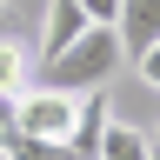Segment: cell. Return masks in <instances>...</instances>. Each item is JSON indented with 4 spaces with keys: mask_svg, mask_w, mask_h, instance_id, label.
<instances>
[{
    "mask_svg": "<svg viewBox=\"0 0 160 160\" xmlns=\"http://www.w3.org/2000/svg\"><path fill=\"white\" fill-rule=\"evenodd\" d=\"M120 60H127V53H120V33H113V27H87L67 53L40 60L33 80H40V87H60V93H100V87L113 80Z\"/></svg>",
    "mask_w": 160,
    "mask_h": 160,
    "instance_id": "cell-1",
    "label": "cell"
},
{
    "mask_svg": "<svg viewBox=\"0 0 160 160\" xmlns=\"http://www.w3.org/2000/svg\"><path fill=\"white\" fill-rule=\"evenodd\" d=\"M80 100H87V93H60V87H40V80H33L0 120H13L20 133H33V140H47V147L67 153V140H73V127H80Z\"/></svg>",
    "mask_w": 160,
    "mask_h": 160,
    "instance_id": "cell-2",
    "label": "cell"
},
{
    "mask_svg": "<svg viewBox=\"0 0 160 160\" xmlns=\"http://www.w3.org/2000/svg\"><path fill=\"white\" fill-rule=\"evenodd\" d=\"M120 53L140 60L147 47H160V0H120Z\"/></svg>",
    "mask_w": 160,
    "mask_h": 160,
    "instance_id": "cell-3",
    "label": "cell"
},
{
    "mask_svg": "<svg viewBox=\"0 0 160 160\" xmlns=\"http://www.w3.org/2000/svg\"><path fill=\"white\" fill-rule=\"evenodd\" d=\"M93 20L80 13V0H53L47 7V27H40V47H33V60H53V53H67L80 33H87Z\"/></svg>",
    "mask_w": 160,
    "mask_h": 160,
    "instance_id": "cell-4",
    "label": "cell"
},
{
    "mask_svg": "<svg viewBox=\"0 0 160 160\" xmlns=\"http://www.w3.org/2000/svg\"><path fill=\"white\" fill-rule=\"evenodd\" d=\"M33 73H40V60L20 47V40H7V33H0V113H7L13 100L33 87Z\"/></svg>",
    "mask_w": 160,
    "mask_h": 160,
    "instance_id": "cell-5",
    "label": "cell"
},
{
    "mask_svg": "<svg viewBox=\"0 0 160 160\" xmlns=\"http://www.w3.org/2000/svg\"><path fill=\"white\" fill-rule=\"evenodd\" d=\"M100 160H153V133H147V127H127V120H107Z\"/></svg>",
    "mask_w": 160,
    "mask_h": 160,
    "instance_id": "cell-6",
    "label": "cell"
},
{
    "mask_svg": "<svg viewBox=\"0 0 160 160\" xmlns=\"http://www.w3.org/2000/svg\"><path fill=\"white\" fill-rule=\"evenodd\" d=\"M0 153H7V160H60V147H47V140H33V133H20L13 120H0Z\"/></svg>",
    "mask_w": 160,
    "mask_h": 160,
    "instance_id": "cell-7",
    "label": "cell"
},
{
    "mask_svg": "<svg viewBox=\"0 0 160 160\" xmlns=\"http://www.w3.org/2000/svg\"><path fill=\"white\" fill-rule=\"evenodd\" d=\"M80 13L93 27H120V0H80Z\"/></svg>",
    "mask_w": 160,
    "mask_h": 160,
    "instance_id": "cell-8",
    "label": "cell"
},
{
    "mask_svg": "<svg viewBox=\"0 0 160 160\" xmlns=\"http://www.w3.org/2000/svg\"><path fill=\"white\" fill-rule=\"evenodd\" d=\"M133 73H140V80L160 93V47H147V53H140V60H133Z\"/></svg>",
    "mask_w": 160,
    "mask_h": 160,
    "instance_id": "cell-9",
    "label": "cell"
},
{
    "mask_svg": "<svg viewBox=\"0 0 160 160\" xmlns=\"http://www.w3.org/2000/svg\"><path fill=\"white\" fill-rule=\"evenodd\" d=\"M153 147H160V127H153Z\"/></svg>",
    "mask_w": 160,
    "mask_h": 160,
    "instance_id": "cell-10",
    "label": "cell"
},
{
    "mask_svg": "<svg viewBox=\"0 0 160 160\" xmlns=\"http://www.w3.org/2000/svg\"><path fill=\"white\" fill-rule=\"evenodd\" d=\"M60 160H73V153H60Z\"/></svg>",
    "mask_w": 160,
    "mask_h": 160,
    "instance_id": "cell-11",
    "label": "cell"
},
{
    "mask_svg": "<svg viewBox=\"0 0 160 160\" xmlns=\"http://www.w3.org/2000/svg\"><path fill=\"white\" fill-rule=\"evenodd\" d=\"M153 160H160V147H153Z\"/></svg>",
    "mask_w": 160,
    "mask_h": 160,
    "instance_id": "cell-12",
    "label": "cell"
},
{
    "mask_svg": "<svg viewBox=\"0 0 160 160\" xmlns=\"http://www.w3.org/2000/svg\"><path fill=\"white\" fill-rule=\"evenodd\" d=\"M0 7H7V0H0Z\"/></svg>",
    "mask_w": 160,
    "mask_h": 160,
    "instance_id": "cell-13",
    "label": "cell"
},
{
    "mask_svg": "<svg viewBox=\"0 0 160 160\" xmlns=\"http://www.w3.org/2000/svg\"><path fill=\"white\" fill-rule=\"evenodd\" d=\"M0 160H7V153H0Z\"/></svg>",
    "mask_w": 160,
    "mask_h": 160,
    "instance_id": "cell-14",
    "label": "cell"
}]
</instances>
